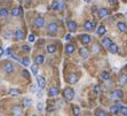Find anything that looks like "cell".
Listing matches in <instances>:
<instances>
[{
	"instance_id": "6da1fadb",
	"label": "cell",
	"mask_w": 127,
	"mask_h": 116,
	"mask_svg": "<svg viewBox=\"0 0 127 116\" xmlns=\"http://www.w3.org/2000/svg\"><path fill=\"white\" fill-rule=\"evenodd\" d=\"M64 97H65V99H68V100L73 99V97H74L73 90H72V89H66V90L64 91Z\"/></svg>"
},
{
	"instance_id": "7a4b0ae2",
	"label": "cell",
	"mask_w": 127,
	"mask_h": 116,
	"mask_svg": "<svg viewBox=\"0 0 127 116\" xmlns=\"http://www.w3.org/2000/svg\"><path fill=\"white\" fill-rule=\"evenodd\" d=\"M58 30V25L56 23H49L48 24V32L49 33H56Z\"/></svg>"
},
{
	"instance_id": "3957f363",
	"label": "cell",
	"mask_w": 127,
	"mask_h": 116,
	"mask_svg": "<svg viewBox=\"0 0 127 116\" xmlns=\"http://www.w3.org/2000/svg\"><path fill=\"white\" fill-rule=\"evenodd\" d=\"M37 83H38V86H39L40 89H44V87L46 86V79H45V77H42V76H38Z\"/></svg>"
},
{
	"instance_id": "277c9868",
	"label": "cell",
	"mask_w": 127,
	"mask_h": 116,
	"mask_svg": "<svg viewBox=\"0 0 127 116\" xmlns=\"http://www.w3.org/2000/svg\"><path fill=\"white\" fill-rule=\"evenodd\" d=\"M84 28L86 30H88V31H93L94 28H95V23H93V22H90V21H86L84 24Z\"/></svg>"
},
{
	"instance_id": "5b68a950",
	"label": "cell",
	"mask_w": 127,
	"mask_h": 116,
	"mask_svg": "<svg viewBox=\"0 0 127 116\" xmlns=\"http://www.w3.org/2000/svg\"><path fill=\"white\" fill-rule=\"evenodd\" d=\"M44 24H45V20H44L42 17H38V18H36V21H34V25L37 26L38 29H41L42 26H44Z\"/></svg>"
},
{
	"instance_id": "8992f818",
	"label": "cell",
	"mask_w": 127,
	"mask_h": 116,
	"mask_svg": "<svg viewBox=\"0 0 127 116\" xmlns=\"http://www.w3.org/2000/svg\"><path fill=\"white\" fill-rule=\"evenodd\" d=\"M109 14H110V12H109V9H106V8H101L100 11H99V15H100L101 18L106 17Z\"/></svg>"
},
{
	"instance_id": "52a82bcc",
	"label": "cell",
	"mask_w": 127,
	"mask_h": 116,
	"mask_svg": "<svg viewBox=\"0 0 127 116\" xmlns=\"http://www.w3.org/2000/svg\"><path fill=\"white\" fill-rule=\"evenodd\" d=\"M80 40H81V43H83L84 45H87V44L90 43V36L89 35H81Z\"/></svg>"
},
{
	"instance_id": "ba28073f",
	"label": "cell",
	"mask_w": 127,
	"mask_h": 116,
	"mask_svg": "<svg viewBox=\"0 0 127 116\" xmlns=\"http://www.w3.org/2000/svg\"><path fill=\"white\" fill-rule=\"evenodd\" d=\"M48 94L50 95V97H56V95L60 94V90H58L57 87H50L48 90Z\"/></svg>"
},
{
	"instance_id": "9c48e42d",
	"label": "cell",
	"mask_w": 127,
	"mask_h": 116,
	"mask_svg": "<svg viewBox=\"0 0 127 116\" xmlns=\"http://www.w3.org/2000/svg\"><path fill=\"white\" fill-rule=\"evenodd\" d=\"M5 71L7 74H11V73L14 71V67H13V64H11V62H7V63L5 64Z\"/></svg>"
},
{
	"instance_id": "30bf717a",
	"label": "cell",
	"mask_w": 127,
	"mask_h": 116,
	"mask_svg": "<svg viewBox=\"0 0 127 116\" xmlns=\"http://www.w3.org/2000/svg\"><path fill=\"white\" fill-rule=\"evenodd\" d=\"M22 107H20V106H15L14 108H13V114L15 116H21L22 115Z\"/></svg>"
},
{
	"instance_id": "8fae6325",
	"label": "cell",
	"mask_w": 127,
	"mask_h": 116,
	"mask_svg": "<svg viewBox=\"0 0 127 116\" xmlns=\"http://www.w3.org/2000/svg\"><path fill=\"white\" fill-rule=\"evenodd\" d=\"M117 28L119 29V31H121V32H125L127 30V25L124 22H118L117 23Z\"/></svg>"
},
{
	"instance_id": "7c38bea8",
	"label": "cell",
	"mask_w": 127,
	"mask_h": 116,
	"mask_svg": "<svg viewBox=\"0 0 127 116\" xmlns=\"http://www.w3.org/2000/svg\"><path fill=\"white\" fill-rule=\"evenodd\" d=\"M65 7H66V5H65V2H64V1H62V0H57L56 11H62V9H64Z\"/></svg>"
},
{
	"instance_id": "4fadbf2b",
	"label": "cell",
	"mask_w": 127,
	"mask_h": 116,
	"mask_svg": "<svg viewBox=\"0 0 127 116\" xmlns=\"http://www.w3.org/2000/svg\"><path fill=\"white\" fill-rule=\"evenodd\" d=\"M77 80H78V76L77 74H70V77H69V82L70 84H76L77 83Z\"/></svg>"
},
{
	"instance_id": "5bb4252c",
	"label": "cell",
	"mask_w": 127,
	"mask_h": 116,
	"mask_svg": "<svg viewBox=\"0 0 127 116\" xmlns=\"http://www.w3.org/2000/svg\"><path fill=\"white\" fill-rule=\"evenodd\" d=\"M68 28H69V30L71 32H74L76 30H77V23L73 22V21L69 22V23H68Z\"/></svg>"
},
{
	"instance_id": "9a60e30c",
	"label": "cell",
	"mask_w": 127,
	"mask_h": 116,
	"mask_svg": "<svg viewBox=\"0 0 127 116\" xmlns=\"http://www.w3.org/2000/svg\"><path fill=\"white\" fill-rule=\"evenodd\" d=\"M79 53H80V55H81V56H83L84 59H87L88 56H89V53H88V51H87L86 48H84V47L80 48V49H79Z\"/></svg>"
},
{
	"instance_id": "2e32d148",
	"label": "cell",
	"mask_w": 127,
	"mask_h": 116,
	"mask_svg": "<svg viewBox=\"0 0 127 116\" xmlns=\"http://www.w3.org/2000/svg\"><path fill=\"white\" fill-rule=\"evenodd\" d=\"M119 84H121V85H125L127 84V75L126 74H122L120 75V77H119Z\"/></svg>"
},
{
	"instance_id": "e0dca14e",
	"label": "cell",
	"mask_w": 127,
	"mask_h": 116,
	"mask_svg": "<svg viewBox=\"0 0 127 116\" xmlns=\"http://www.w3.org/2000/svg\"><path fill=\"white\" fill-rule=\"evenodd\" d=\"M102 44H103V46L104 47H110L111 46V44H112V42H111V39H109V38H103L102 39Z\"/></svg>"
},
{
	"instance_id": "ac0fdd59",
	"label": "cell",
	"mask_w": 127,
	"mask_h": 116,
	"mask_svg": "<svg viewBox=\"0 0 127 116\" xmlns=\"http://www.w3.org/2000/svg\"><path fill=\"white\" fill-rule=\"evenodd\" d=\"M15 37H16V39H17V40H22V39L24 38V32L18 29V30L15 32Z\"/></svg>"
},
{
	"instance_id": "d6986e66",
	"label": "cell",
	"mask_w": 127,
	"mask_h": 116,
	"mask_svg": "<svg viewBox=\"0 0 127 116\" xmlns=\"http://www.w3.org/2000/svg\"><path fill=\"white\" fill-rule=\"evenodd\" d=\"M65 52L68 53V54H71V53H73L74 52V45H66L65 46Z\"/></svg>"
},
{
	"instance_id": "ffe728a7",
	"label": "cell",
	"mask_w": 127,
	"mask_h": 116,
	"mask_svg": "<svg viewBox=\"0 0 127 116\" xmlns=\"http://www.w3.org/2000/svg\"><path fill=\"white\" fill-rule=\"evenodd\" d=\"M106 31V29H105V26H103V25H101L97 28V35L99 36H103L104 33H105Z\"/></svg>"
},
{
	"instance_id": "44dd1931",
	"label": "cell",
	"mask_w": 127,
	"mask_h": 116,
	"mask_svg": "<svg viewBox=\"0 0 127 116\" xmlns=\"http://www.w3.org/2000/svg\"><path fill=\"white\" fill-rule=\"evenodd\" d=\"M21 13H22V8H21V7H18V8H14V9H11V14L13 16L18 15V14H21Z\"/></svg>"
},
{
	"instance_id": "7402d4cb",
	"label": "cell",
	"mask_w": 127,
	"mask_h": 116,
	"mask_svg": "<svg viewBox=\"0 0 127 116\" xmlns=\"http://www.w3.org/2000/svg\"><path fill=\"white\" fill-rule=\"evenodd\" d=\"M122 95H124V93H122V91L120 90V89H117V90L115 91V93H113V97H115V98H122Z\"/></svg>"
},
{
	"instance_id": "603a6c76",
	"label": "cell",
	"mask_w": 127,
	"mask_h": 116,
	"mask_svg": "<svg viewBox=\"0 0 127 116\" xmlns=\"http://www.w3.org/2000/svg\"><path fill=\"white\" fill-rule=\"evenodd\" d=\"M119 108H120L119 105H115V106H111V107H110V110H111L112 114H117V113L119 111Z\"/></svg>"
},
{
	"instance_id": "cb8c5ba5",
	"label": "cell",
	"mask_w": 127,
	"mask_h": 116,
	"mask_svg": "<svg viewBox=\"0 0 127 116\" xmlns=\"http://www.w3.org/2000/svg\"><path fill=\"white\" fill-rule=\"evenodd\" d=\"M56 51V46L54 45V44H49L47 46V52L48 53H54Z\"/></svg>"
},
{
	"instance_id": "d4e9b609",
	"label": "cell",
	"mask_w": 127,
	"mask_h": 116,
	"mask_svg": "<svg viewBox=\"0 0 127 116\" xmlns=\"http://www.w3.org/2000/svg\"><path fill=\"white\" fill-rule=\"evenodd\" d=\"M109 49H110V52H111V53L116 54V53L118 52V46H117L116 44H111V46L109 47Z\"/></svg>"
},
{
	"instance_id": "484cf974",
	"label": "cell",
	"mask_w": 127,
	"mask_h": 116,
	"mask_svg": "<svg viewBox=\"0 0 127 116\" xmlns=\"http://www.w3.org/2000/svg\"><path fill=\"white\" fill-rule=\"evenodd\" d=\"M101 78L104 79V80H108V79L110 78V75H109L108 71H103V73L101 74Z\"/></svg>"
},
{
	"instance_id": "4316f807",
	"label": "cell",
	"mask_w": 127,
	"mask_h": 116,
	"mask_svg": "<svg viewBox=\"0 0 127 116\" xmlns=\"http://www.w3.org/2000/svg\"><path fill=\"white\" fill-rule=\"evenodd\" d=\"M9 93H11V95H13V97H18V95L21 94V92L18 90H14V89H11V91H9Z\"/></svg>"
},
{
	"instance_id": "83f0119b",
	"label": "cell",
	"mask_w": 127,
	"mask_h": 116,
	"mask_svg": "<svg viewBox=\"0 0 127 116\" xmlns=\"http://www.w3.org/2000/svg\"><path fill=\"white\" fill-rule=\"evenodd\" d=\"M44 55H38L37 58H36V62H37V64H42V62H44Z\"/></svg>"
},
{
	"instance_id": "f1b7e54d",
	"label": "cell",
	"mask_w": 127,
	"mask_h": 116,
	"mask_svg": "<svg viewBox=\"0 0 127 116\" xmlns=\"http://www.w3.org/2000/svg\"><path fill=\"white\" fill-rule=\"evenodd\" d=\"M32 101L31 99H29V98H25L24 100H23V105H24V107H29V106H31Z\"/></svg>"
},
{
	"instance_id": "f546056e",
	"label": "cell",
	"mask_w": 127,
	"mask_h": 116,
	"mask_svg": "<svg viewBox=\"0 0 127 116\" xmlns=\"http://www.w3.org/2000/svg\"><path fill=\"white\" fill-rule=\"evenodd\" d=\"M119 111H120L121 115L127 116V107H120V108H119Z\"/></svg>"
},
{
	"instance_id": "4dcf8cb0",
	"label": "cell",
	"mask_w": 127,
	"mask_h": 116,
	"mask_svg": "<svg viewBox=\"0 0 127 116\" xmlns=\"http://www.w3.org/2000/svg\"><path fill=\"white\" fill-rule=\"evenodd\" d=\"M73 114H74V116H79L80 115L79 107H77V106H73Z\"/></svg>"
},
{
	"instance_id": "1f68e13d",
	"label": "cell",
	"mask_w": 127,
	"mask_h": 116,
	"mask_svg": "<svg viewBox=\"0 0 127 116\" xmlns=\"http://www.w3.org/2000/svg\"><path fill=\"white\" fill-rule=\"evenodd\" d=\"M7 14H8V12H7L6 8H1V9H0V16L5 17V16H7Z\"/></svg>"
},
{
	"instance_id": "d6a6232c",
	"label": "cell",
	"mask_w": 127,
	"mask_h": 116,
	"mask_svg": "<svg viewBox=\"0 0 127 116\" xmlns=\"http://www.w3.org/2000/svg\"><path fill=\"white\" fill-rule=\"evenodd\" d=\"M96 116H108V115H106V113L104 110H102V109H99V110L96 111Z\"/></svg>"
},
{
	"instance_id": "836d02e7",
	"label": "cell",
	"mask_w": 127,
	"mask_h": 116,
	"mask_svg": "<svg viewBox=\"0 0 127 116\" xmlns=\"http://www.w3.org/2000/svg\"><path fill=\"white\" fill-rule=\"evenodd\" d=\"M22 63H23V66H25V67H28L29 64H30V60L28 58H24L23 60H22Z\"/></svg>"
},
{
	"instance_id": "e575fe53",
	"label": "cell",
	"mask_w": 127,
	"mask_h": 116,
	"mask_svg": "<svg viewBox=\"0 0 127 116\" xmlns=\"http://www.w3.org/2000/svg\"><path fill=\"white\" fill-rule=\"evenodd\" d=\"M94 92H95L96 94H100L101 92H102V90H101V87L99 85H95V86H94Z\"/></svg>"
},
{
	"instance_id": "d590c367",
	"label": "cell",
	"mask_w": 127,
	"mask_h": 116,
	"mask_svg": "<svg viewBox=\"0 0 127 116\" xmlns=\"http://www.w3.org/2000/svg\"><path fill=\"white\" fill-rule=\"evenodd\" d=\"M31 71H32V74L34 75V76H37V74H38V68L36 67V66H32V67H31Z\"/></svg>"
},
{
	"instance_id": "8d00e7d4",
	"label": "cell",
	"mask_w": 127,
	"mask_h": 116,
	"mask_svg": "<svg viewBox=\"0 0 127 116\" xmlns=\"http://www.w3.org/2000/svg\"><path fill=\"white\" fill-rule=\"evenodd\" d=\"M28 39H29V42H30V43H33L34 40H36V35L31 33V35L29 36V38H28Z\"/></svg>"
},
{
	"instance_id": "74e56055",
	"label": "cell",
	"mask_w": 127,
	"mask_h": 116,
	"mask_svg": "<svg viewBox=\"0 0 127 116\" xmlns=\"http://www.w3.org/2000/svg\"><path fill=\"white\" fill-rule=\"evenodd\" d=\"M93 52H94V53L100 52V47H99V45H97V44H95V45L93 46Z\"/></svg>"
},
{
	"instance_id": "f35d334b",
	"label": "cell",
	"mask_w": 127,
	"mask_h": 116,
	"mask_svg": "<svg viewBox=\"0 0 127 116\" xmlns=\"http://www.w3.org/2000/svg\"><path fill=\"white\" fill-rule=\"evenodd\" d=\"M22 76H23V77H25V78H29V77H30V75H29V73H28L27 70H23V73H22Z\"/></svg>"
},
{
	"instance_id": "ab89813d",
	"label": "cell",
	"mask_w": 127,
	"mask_h": 116,
	"mask_svg": "<svg viewBox=\"0 0 127 116\" xmlns=\"http://www.w3.org/2000/svg\"><path fill=\"white\" fill-rule=\"evenodd\" d=\"M56 5H57V0H55V1L53 2V4H52V6H50V7H52V9H54V11H56Z\"/></svg>"
},
{
	"instance_id": "60d3db41",
	"label": "cell",
	"mask_w": 127,
	"mask_h": 116,
	"mask_svg": "<svg viewBox=\"0 0 127 116\" xmlns=\"http://www.w3.org/2000/svg\"><path fill=\"white\" fill-rule=\"evenodd\" d=\"M37 107H38V110H39V111H42V109H44V105H42L41 102H39Z\"/></svg>"
},
{
	"instance_id": "b9f144b4",
	"label": "cell",
	"mask_w": 127,
	"mask_h": 116,
	"mask_svg": "<svg viewBox=\"0 0 127 116\" xmlns=\"http://www.w3.org/2000/svg\"><path fill=\"white\" fill-rule=\"evenodd\" d=\"M22 49H23V51H25V52H30V47L27 46V45H23V46H22Z\"/></svg>"
},
{
	"instance_id": "7bdbcfd3",
	"label": "cell",
	"mask_w": 127,
	"mask_h": 116,
	"mask_svg": "<svg viewBox=\"0 0 127 116\" xmlns=\"http://www.w3.org/2000/svg\"><path fill=\"white\" fill-rule=\"evenodd\" d=\"M72 39V36H71V33H68L66 36H65V40H71Z\"/></svg>"
},
{
	"instance_id": "ee69618b",
	"label": "cell",
	"mask_w": 127,
	"mask_h": 116,
	"mask_svg": "<svg viewBox=\"0 0 127 116\" xmlns=\"http://www.w3.org/2000/svg\"><path fill=\"white\" fill-rule=\"evenodd\" d=\"M6 55H11V48H7V49H6Z\"/></svg>"
},
{
	"instance_id": "f6af8a7d",
	"label": "cell",
	"mask_w": 127,
	"mask_h": 116,
	"mask_svg": "<svg viewBox=\"0 0 127 116\" xmlns=\"http://www.w3.org/2000/svg\"><path fill=\"white\" fill-rule=\"evenodd\" d=\"M6 36H7V38H11V37H13V33L9 32V31H7V32H6Z\"/></svg>"
},
{
	"instance_id": "bcb514c9",
	"label": "cell",
	"mask_w": 127,
	"mask_h": 116,
	"mask_svg": "<svg viewBox=\"0 0 127 116\" xmlns=\"http://www.w3.org/2000/svg\"><path fill=\"white\" fill-rule=\"evenodd\" d=\"M30 91L32 93H36V86H30Z\"/></svg>"
},
{
	"instance_id": "7dc6e473",
	"label": "cell",
	"mask_w": 127,
	"mask_h": 116,
	"mask_svg": "<svg viewBox=\"0 0 127 116\" xmlns=\"http://www.w3.org/2000/svg\"><path fill=\"white\" fill-rule=\"evenodd\" d=\"M2 54H4V48H2V47H0V56H1Z\"/></svg>"
},
{
	"instance_id": "c3c4849f",
	"label": "cell",
	"mask_w": 127,
	"mask_h": 116,
	"mask_svg": "<svg viewBox=\"0 0 127 116\" xmlns=\"http://www.w3.org/2000/svg\"><path fill=\"white\" fill-rule=\"evenodd\" d=\"M109 2H110V4H111V5H115V4H116V0H110V1H109Z\"/></svg>"
},
{
	"instance_id": "681fc988",
	"label": "cell",
	"mask_w": 127,
	"mask_h": 116,
	"mask_svg": "<svg viewBox=\"0 0 127 116\" xmlns=\"http://www.w3.org/2000/svg\"><path fill=\"white\" fill-rule=\"evenodd\" d=\"M38 97H39V98H41V97H42V93H41V92H39V93H38Z\"/></svg>"
},
{
	"instance_id": "f907efd6",
	"label": "cell",
	"mask_w": 127,
	"mask_h": 116,
	"mask_svg": "<svg viewBox=\"0 0 127 116\" xmlns=\"http://www.w3.org/2000/svg\"><path fill=\"white\" fill-rule=\"evenodd\" d=\"M85 1H86V2H89V1H92V0H85Z\"/></svg>"
},
{
	"instance_id": "816d5d0a",
	"label": "cell",
	"mask_w": 127,
	"mask_h": 116,
	"mask_svg": "<svg viewBox=\"0 0 127 116\" xmlns=\"http://www.w3.org/2000/svg\"><path fill=\"white\" fill-rule=\"evenodd\" d=\"M32 116H37V115H32Z\"/></svg>"
},
{
	"instance_id": "f5cc1de1",
	"label": "cell",
	"mask_w": 127,
	"mask_h": 116,
	"mask_svg": "<svg viewBox=\"0 0 127 116\" xmlns=\"http://www.w3.org/2000/svg\"><path fill=\"white\" fill-rule=\"evenodd\" d=\"M126 16H127V12H126Z\"/></svg>"
},
{
	"instance_id": "db71d44e",
	"label": "cell",
	"mask_w": 127,
	"mask_h": 116,
	"mask_svg": "<svg viewBox=\"0 0 127 116\" xmlns=\"http://www.w3.org/2000/svg\"><path fill=\"white\" fill-rule=\"evenodd\" d=\"M122 1H126V0H122Z\"/></svg>"
}]
</instances>
